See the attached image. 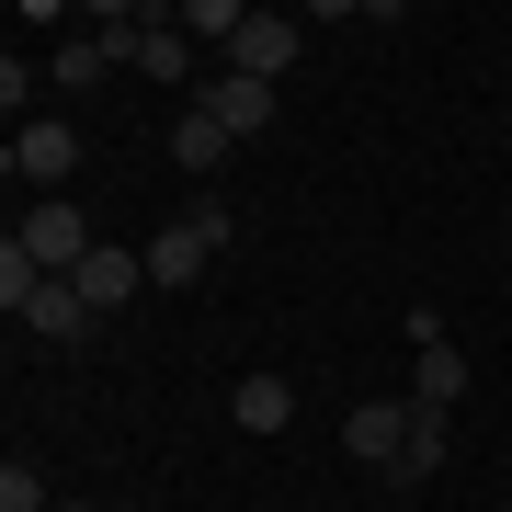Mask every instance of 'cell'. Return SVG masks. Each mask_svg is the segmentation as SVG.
<instances>
[{
  "mask_svg": "<svg viewBox=\"0 0 512 512\" xmlns=\"http://www.w3.org/2000/svg\"><path fill=\"white\" fill-rule=\"evenodd\" d=\"M228 228H239V217H228L217 194H205V205H183V217H171L160 239H148V285H194L205 262L228 251Z\"/></svg>",
  "mask_w": 512,
  "mask_h": 512,
  "instance_id": "6da1fadb",
  "label": "cell"
},
{
  "mask_svg": "<svg viewBox=\"0 0 512 512\" xmlns=\"http://www.w3.org/2000/svg\"><path fill=\"white\" fill-rule=\"evenodd\" d=\"M12 239H23V251H35V274H80V262H92V251H103V228H92V217H80V205H69V194H35V217H23Z\"/></svg>",
  "mask_w": 512,
  "mask_h": 512,
  "instance_id": "7a4b0ae2",
  "label": "cell"
},
{
  "mask_svg": "<svg viewBox=\"0 0 512 512\" xmlns=\"http://www.w3.org/2000/svg\"><path fill=\"white\" fill-rule=\"evenodd\" d=\"M80 308H92V319H114V308H137V296H148V251H126V239H103V251L92 262H80Z\"/></svg>",
  "mask_w": 512,
  "mask_h": 512,
  "instance_id": "3957f363",
  "label": "cell"
},
{
  "mask_svg": "<svg viewBox=\"0 0 512 512\" xmlns=\"http://www.w3.org/2000/svg\"><path fill=\"white\" fill-rule=\"evenodd\" d=\"M69 171H80V137H69V126H35V114H23V126H12V183L69 194Z\"/></svg>",
  "mask_w": 512,
  "mask_h": 512,
  "instance_id": "277c9868",
  "label": "cell"
},
{
  "mask_svg": "<svg viewBox=\"0 0 512 512\" xmlns=\"http://www.w3.org/2000/svg\"><path fill=\"white\" fill-rule=\"evenodd\" d=\"M399 444H410V399H353V421H342V456L353 467H387V478H399Z\"/></svg>",
  "mask_w": 512,
  "mask_h": 512,
  "instance_id": "5b68a950",
  "label": "cell"
},
{
  "mask_svg": "<svg viewBox=\"0 0 512 512\" xmlns=\"http://www.w3.org/2000/svg\"><path fill=\"white\" fill-rule=\"evenodd\" d=\"M296 46H308V35H296V12H251V23H239V46H228V69H239V80H285Z\"/></svg>",
  "mask_w": 512,
  "mask_h": 512,
  "instance_id": "8992f818",
  "label": "cell"
},
{
  "mask_svg": "<svg viewBox=\"0 0 512 512\" xmlns=\"http://www.w3.org/2000/svg\"><path fill=\"white\" fill-rule=\"evenodd\" d=\"M12 319L35 330V342H80V330H92V308H80V285H69V274H35V285L12 296Z\"/></svg>",
  "mask_w": 512,
  "mask_h": 512,
  "instance_id": "52a82bcc",
  "label": "cell"
},
{
  "mask_svg": "<svg viewBox=\"0 0 512 512\" xmlns=\"http://www.w3.org/2000/svg\"><path fill=\"white\" fill-rule=\"evenodd\" d=\"M205 114H217L228 137H262V126H274V80H239V69H217V80H205Z\"/></svg>",
  "mask_w": 512,
  "mask_h": 512,
  "instance_id": "ba28073f",
  "label": "cell"
},
{
  "mask_svg": "<svg viewBox=\"0 0 512 512\" xmlns=\"http://www.w3.org/2000/svg\"><path fill=\"white\" fill-rule=\"evenodd\" d=\"M228 421H239V433H285V421H296V387L274 365H251V376L228 387Z\"/></svg>",
  "mask_w": 512,
  "mask_h": 512,
  "instance_id": "9c48e42d",
  "label": "cell"
},
{
  "mask_svg": "<svg viewBox=\"0 0 512 512\" xmlns=\"http://www.w3.org/2000/svg\"><path fill=\"white\" fill-rule=\"evenodd\" d=\"M137 69H148V80H194V35H183V12H137Z\"/></svg>",
  "mask_w": 512,
  "mask_h": 512,
  "instance_id": "30bf717a",
  "label": "cell"
},
{
  "mask_svg": "<svg viewBox=\"0 0 512 512\" xmlns=\"http://www.w3.org/2000/svg\"><path fill=\"white\" fill-rule=\"evenodd\" d=\"M410 399H421V410H456V399H467V353H456V342H421Z\"/></svg>",
  "mask_w": 512,
  "mask_h": 512,
  "instance_id": "8fae6325",
  "label": "cell"
},
{
  "mask_svg": "<svg viewBox=\"0 0 512 512\" xmlns=\"http://www.w3.org/2000/svg\"><path fill=\"white\" fill-rule=\"evenodd\" d=\"M228 148H239V137H228V126H217V114H205V103L183 114V126H171V160H183V171H194V183H205V171H217V160H228Z\"/></svg>",
  "mask_w": 512,
  "mask_h": 512,
  "instance_id": "7c38bea8",
  "label": "cell"
},
{
  "mask_svg": "<svg viewBox=\"0 0 512 512\" xmlns=\"http://www.w3.org/2000/svg\"><path fill=\"white\" fill-rule=\"evenodd\" d=\"M444 467V410H421L410 399V444H399V478H433Z\"/></svg>",
  "mask_w": 512,
  "mask_h": 512,
  "instance_id": "4fadbf2b",
  "label": "cell"
},
{
  "mask_svg": "<svg viewBox=\"0 0 512 512\" xmlns=\"http://www.w3.org/2000/svg\"><path fill=\"white\" fill-rule=\"evenodd\" d=\"M239 23H251V0H183V35L205 46H239Z\"/></svg>",
  "mask_w": 512,
  "mask_h": 512,
  "instance_id": "5bb4252c",
  "label": "cell"
},
{
  "mask_svg": "<svg viewBox=\"0 0 512 512\" xmlns=\"http://www.w3.org/2000/svg\"><path fill=\"white\" fill-rule=\"evenodd\" d=\"M0 512H57V490H46V478L12 456V467H0Z\"/></svg>",
  "mask_w": 512,
  "mask_h": 512,
  "instance_id": "9a60e30c",
  "label": "cell"
},
{
  "mask_svg": "<svg viewBox=\"0 0 512 512\" xmlns=\"http://www.w3.org/2000/svg\"><path fill=\"white\" fill-rule=\"evenodd\" d=\"M103 512H148V501H103Z\"/></svg>",
  "mask_w": 512,
  "mask_h": 512,
  "instance_id": "2e32d148",
  "label": "cell"
}]
</instances>
